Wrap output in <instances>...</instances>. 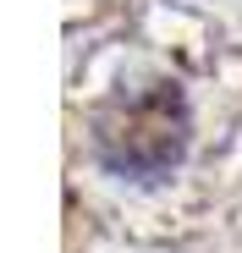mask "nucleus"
I'll return each instance as SVG.
<instances>
[{"label": "nucleus", "mask_w": 242, "mask_h": 253, "mask_svg": "<svg viewBox=\"0 0 242 253\" xmlns=\"http://www.w3.org/2000/svg\"><path fill=\"white\" fill-rule=\"evenodd\" d=\"M187 132H193V116L176 83H149L132 99H116L110 110H99L94 121V154L110 176H127V182H160L171 176L182 154H187Z\"/></svg>", "instance_id": "1"}]
</instances>
